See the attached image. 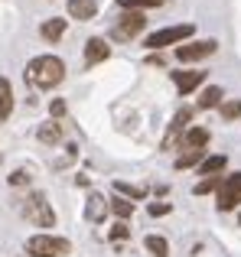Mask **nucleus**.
<instances>
[{"label": "nucleus", "mask_w": 241, "mask_h": 257, "mask_svg": "<svg viewBox=\"0 0 241 257\" xmlns=\"http://www.w3.org/2000/svg\"><path fill=\"white\" fill-rule=\"evenodd\" d=\"M147 26V17L140 10H124L120 17L114 20V26H111V39H117V43H127V39L140 36Z\"/></svg>", "instance_id": "obj_4"}, {"label": "nucleus", "mask_w": 241, "mask_h": 257, "mask_svg": "<svg viewBox=\"0 0 241 257\" xmlns=\"http://www.w3.org/2000/svg\"><path fill=\"white\" fill-rule=\"evenodd\" d=\"M98 13L95 0H69V17L72 20H91Z\"/></svg>", "instance_id": "obj_12"}, {"label": "nucleus", "mask_w": 241, "mask_h": 257, "mask_svg": "<svg viewBox=\"0 0 241 257\" xmlns=\"http://www.w3.org/2000/svg\"><path fill=\"white\" fill-rule=\"evenodd\" d=\"M111 212L124 221V218H131V215H134V202L124 199V195H117V199H111Z\"/></svg>", "instance_id": "obj_20"}, {"label": "nucleus", "mask_w": 241, "mask_h": 257, "mask_svg": "<svg viewBox=\"0 0 241 257\" xmlns=\"http://www.w3.org/2000/svg\"><path fill=\"white\" fill-rule=\"evenodd\" d=\"M222 117L225 120H238L241 117V101H222Z\"/></svg>", "instance_id": "obj_25"}, {"label": "nucleus", "mask_w": 241, "mask_h": 257, "mask_svg": "<svg viewBox=\"0 0 241 257\" xmlns=\"http://www.w3.org/2000/svg\"><path fill=\"white\" fill-rule=\"evenodd\" d=\"M26 82L39 91H52L59 82L65 78V62L59 56H36L30 65H26Z\"/></svg>", "instance_id": "obj_1"}, {"label": "nucleus", "mask_w": 241, "mask_h": 257, "mask_svg": "<svg viewBox=\"0 0 241 257\" xmlns=\"http://www.w3.org/2000/svg\"><path fill=\"white\" fill-rule=\"evenodd\" d=\"M218 212H231V208L241 205V173H231L222 179V189H218Z\"/></svg>", "instance_id": "obj_6"}, {"label": "nucleus", "mask_w": 241, "mask_h": 257, "mask_svg": "<svg viewBox=\"0 0 241 257\" xmlns=\"http://www.w3.org/2000/svg\"><path fill=\"white\" fill-rule=\"evenodd\" d=\"M108 56H111V46L104 43L101 36H91L88 43H85V65H98V62H104Z\"/></svg>", "instance_id": "obj_9"}, {"label": "nucleus", "mask_w": 241, "mask_h": 257, "mask_svg": "<svg viewBox=\"0 0 241 257\" xmlns=\"http://www.w3.org/2000/svg\"><path fill=\"white\" fill-rule=\"evenodd\" d=\"M173 82H176V88L183 94H189L205 82V72H173Z\"/></svg>", "instance_id": "obj_11"}, {"label": "nucleus", "mask_w": 241, "mask_h": 257, "mask_svg": "<svg viewBox=\"0 0 241 257\" xmlns=\"http://www.w3.org/2000/svg\"><path fill=\"white\" fill-rule=\"evenodd\" d=\"M192 33H196V26L192 23H183V26H166V30H157L147 36V49H163V46H176L183 43V39H189Z\"/></svg>", "instance_id": "obj_5"}, {"label": "nucleus", "mask_w": 241, "mask_h": 257, "mask_svg": "<svg viewBox=\"0 0 241 257\" xmlns=\"http://www.w3.org/2000/svg\"><path fill=\"white\" fill-rule=\"evenodd\" d=\"M215 189H222V176H209V179H202L196 186V195H205V192H215Z\"/></svg>", "instance_id": "obj_24"}, {"label": "nucleus", "mask_w": 241, "mask_h": 257, "mask_svg": "<svg viewBox=\"0 0 241 257\" xmlns=\"http://www.w3.org/2000/svg\"><path fill=\"white\" fill-rule=\"evenodd\" d=\"M147 212H150L153 218H157V215H166V212H170V205H166V202H153V205L147 208Z\"/></svg>", "instance_id": "obj_28"}, {"label": "nucleus", "mask_w": 241, "mask_h": 257, "mask_svg": "<svg viewBox=\"0 0 241 257\" xmlns=\"http://www.w3.org/2000/svg\"><path fill=\"white\" fill-rule=\"evenodd\" d=\"M23 215L30 225L36 228H56V212H52V202L43 192H30L23 199Z\"/></svg>", "instance_id": "obj_2"}, {"label": "nucleus", "mask_w": 241, "mask_h": 257, "mask_svg": "<svg viewBox=\"0 0 241 257\" xmlns=\"http://www.w3.org/2000/svg\"><path fill=\"white\" fill-rule=\"evenodd\" d=\"M117 4L124 7V10H140V13H144L147 7H160L163 0H117Z\"/></svg>", "instance_id": "obj_23"}, {"label": "nucleus", "mask_w": 241, "mask_h": 257, "mask_svg": "<svg viewBox=\"0 0 241 257\" xmlns=\"http://www.w3.org/2000/svg\"><path fill=\"white\" fill-rule=\"evenodd\" d=\"M10 114H13V88H10V82H7L4 75H0V124H4Z\"/></svg>", "instance_id": "obj_14"}, {"label": "nucleus", "mask_w": 241, "mask_h": 257, "mask_svg": "<svg viewBox=\"0 0 241 257\" xmlns=\"http://www.w3.org/2000/svg\"><path fill=\"white\" fill-rule=\"evenodd\" d=\"M222 98H225V91L218 85H209L202 91V98H199V107H222Z\"/></svg>", "instance_id": "obj_17"}, {"label": "nucleus", "mask_w": 241, "mask_h": 257, "mask_svg": "<svg viewBox=\"0 0 241 257\" xmlns=\"http://www.w3.org/2000/svg\"><path fill=\"white\" fill-rule=\"evenodd\" d=\"M238 221H241V215H238Z\"/></svg>", "instance_id": "obj_30"}, {"label": "nucleus", "mask_w": 241, "mask_h": 257, "mask_svg": "<svg viewBox=\"0 0 241 257\" xmlns=\"http://www.w3.org/2000/svg\"><path fill=\"white\" fill-rule=\"evenodd\" d=\"M205 144H209V131L205 127H189L179 140V150H202Z\"/></svg>", "instance_id": "obj_10"}, {"label": "nucleus", "mask_w": 241, "mask_h": 257, "mask_svg": "<svg viewBox=\"0 0 241 257\" xmlns=\"http://www.w3.org/2000/svg\"><path fill=\"white\" fill-rule=\"evenodd\" d=\"M26 182H30V173L26 170H13L10 173V186H26Z\"/></svg>", "instance_id": "obj_27"}, {"label": "nucleus", "mask_w": 241, "mask_h": 257, "mask_svg": "<svg viewBox=\"0 0 241 257\" xmlns=\"http://www.w3.org/2000/svg\"><path fill=\"white\" fill-rule=\"evenodd\" d=\"M49 111L56 114V117H62V114H65V101H52V104H49Z\"/></svg>", "instance_id": "obj_29"}, {"label": "nucleus", "mask_w": 241, "mask_h": 257, "mask_svg": "<svg viewBox=\"0 0 241 257\" xmlns=\"http://www.w3.org/2000/svg\"><path fill=\"white\" fill-rule=\"evenodd\" d=\"M202 157H205V150H183L176 157V170H189V166L202 163Z\"/></svg>", "instance_id": "obj_19"}, {"label": "nucleus", "mask_w": 241, "mask_h": 257, "mask_svg": "<svg viewBox=\"0 0 241 257\" xmlns=\"http://www.w3.org/2000/svg\"><path fill=\"white\" fill-rule=\"evenodd\" d=\"M192 120V107H183V111H176V117H173V124H170V134H166V140H163V150H170V147H179V140H183V134H186V124Z\"/></svg>", "instance_id": "obj_8"}, {"label": "nucleus", "mask_w": 241, "mask_h": 257, "mask_svg": "<svg viewBox=\"0 0 241 257\" xmlns=\"http://www.w3.org/2000/svg\"><path fill=\"white\" fill-rule=\"evenodd\" d=\"M215 49H218L215 39H196V43L176 46V59L179 62H199V59H209Z\"/></svg>", "instance_id": "obj_7"}, {"label": "nucleus", "mask_w": 241, "mask_h": 257, "mask_svg": "<svg viewBox=\"0 0 241 257\" xmlns=\"http://www.w3.org/2000/svg\"><path fill=\"white\" fill-rule=\"evenodd\" d=\"M225 166H228V157L218 153V157H205L202 163H199V173H202V176H218Z\"/></svg>", "instance_id": "obj_16"}, {"label": "nucleus", "mask_w": 241, "mask_h": 257, "mask_svg": "<svg viewBox=\"0 0 241 257\" xmlns=\"http://www.w3.org/2000/svg\"><path fill=\"white\" fill-rule=\"evenodd\" d=\"M127 234H131V228H127V225H124V221H117V225H114V228H111V241H124V238H127Z\"/></svg>", "instance_id": "obj_26"}, {"label": "nucleus", "mask_w": 241, "mask_h": 257, "mask_svg": "<svg viewBox=\"0 0 241 257\" xmlns=\"http://www.w3.org/2000/svg\"><path fill=\"white\" fill-rule=\"evenodd\" d=\"M144 244L153 257H170V244H166V238H160V234H147Z\"/></svg>", "instance_id": "obj_18"}, {"label": "nucleus", "mask_w": 241, "mask_h": 257, "mask_svg": "<svg viewBox=\"0 0 241 257\" xmlns=\"http://www.w3.org/2000/svg\"><path fill=\"white\" fill-rule=\"evenodd\" d=\"M114 189L120 195H127V199H144V195H147L144 186H131V182H114Z\"/></svg>", "instance_id": "obj_22"}, {"label": "nucleus", "mask_w": 241, "mask_h": 257, "mask_svg": "<svg viewBox=\"0 0 241 257\" xmlns=\"http://www.w3.org/2000/svg\"><path fill=\"white\" fill-rule=\"evenodd\" d=\"M62 33H65V20H59V17L46 20V23L39 26V36H43L46 43H56V39H62Z\"/></svg>", "instance_id": "obj_13"}, {"label": "nucleus", "mask_w": 241, "mask_h": 257, "mask_svg": "<svg viewBox=\"0 0 241 257\" xmlns=\"http://www.w3.org/2000/svg\"><path fill=\"white\" fill-rule=\"evenodd\" d=\"M26 254L33 257H69L72 254V244L65 238H59V234H33L30 241H26Z\"/></svg>", "instance_id": "obj_3"}, {"label": "nucleus", "mask_w": 241, "mask_h": 257, "mask_svg": "<svg viewBox=\"0 0 241 257\" xmlns=\"http://www.w3.org/2000/svg\"><path fill=\"white\" fill-rule=\"evenodd\" d=\"M108 202L101 199V195H88V205H85V218L88 221H101L104 215H108Z\"/></svg>", "instance_id": "obj_15"}, {"label": "nucleus", "mask_w": 241, "mask_h": 257, "mask_svg": "<svg viewBox=\"0 0 241 257\" xmlns=\"http://www.w3.org/2000/svg\"><path fill=\"white\" fill-rule=\"evenodd\" d=\"M39 140H43V144H59V140H62V127L59 124H43L39 127Z\"/></svg>", "instance_id": "obj_21"}]
</instances>
